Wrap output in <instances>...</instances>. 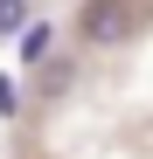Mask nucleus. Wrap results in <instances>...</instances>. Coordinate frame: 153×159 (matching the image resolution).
I'll list each match as a JSON object with an SVG mask.
<instances>
[{
	"mask_svg": "<svg viewBox=\"0 0 153 159\" xmlns=\"http://www.w3.org/2000/svg\"><path fill=\"white\" fill-rule=\"evenodd\" d=\"M132 21H139L132 0H84V14H76V42H91V48H118L125 35H132Z\"/></svg>",
	"mask_w": 153,
	"mask_h": 159,
	"instance_id": "f257e3e1",
	"label": "nucleus"
},
{
	"mask_svg": "<svg viewBox=\"0 0 153 159\" xmlns=\"http://www.w3.org/2000/svg\"><path fill=\"white\" fill-rule=\"evenodd\" d=\"M49 48H56V28L49 21H28L21 28V62H49Z\"/></svg>",
	"mask_w": 153,
	"mask_h": 159,
	"instance_id": "f03ea898",
	"label": "nucleus"
},
{
	"mask_svg": "<svg viewBox=\"0 0 153 159\" xmlns=\"http://www.w3.org/2000/svg\"><path fill=\"white\" fill-rule=\"evenodd\" d=\"M28 28V0H0V35H21Z\"/></svg>",
	"mask_w": 153,
	"mask_h": 159,
	"instance_id": "7ed1b4c3",
	"label": "nucleus"
},
{
	"mask_svg": "<svg viewBox=\"0 0 153 159\" xmlns=\"http://www.w3.org/2000/svg\"><path fill=\"white\" fill-rule=\"evenodd\" d=\"M21 111H28V97H21V83H14V76H0V118H21Z\"/></svg>",
	"mask_w": 153,
	"mask_h": 159,
	"instance_id": "20e7f679",
	"label": "nucleus"
}]
</instances>
